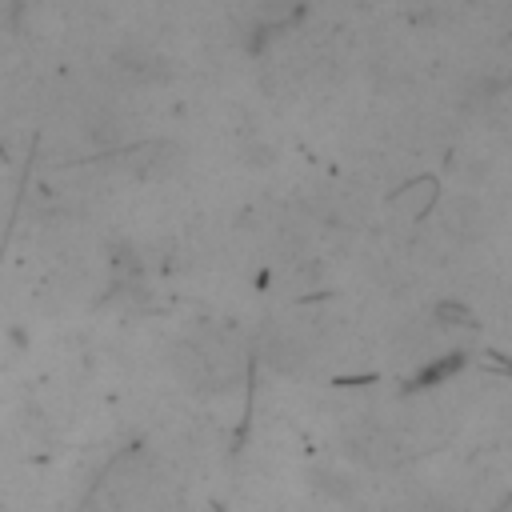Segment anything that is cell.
<instances>
[{
	"instance_id": "obj_1",
	"label": "cell",
	"mask_w": 512,
	"mask_h": 512,
	"mask_svg": "<svg viewBox=\"0 0 512 512\" xmlns=\"http://www.w3.org/2000/svg\"><path fill=\"white\" fill-rule=\"evenodd\" d=\"M0 160H8V148H4V144H0Z\"/></svg>"
}]
</instances>
